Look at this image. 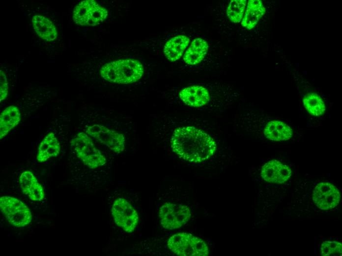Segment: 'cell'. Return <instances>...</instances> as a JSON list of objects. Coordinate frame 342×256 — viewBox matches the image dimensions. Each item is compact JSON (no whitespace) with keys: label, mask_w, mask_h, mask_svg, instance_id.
Listing matches in <instances>:
<instances>
[{"label":"cell","mask_w":342,"mask_h":256,"mask_svg":"<svg viewBox=\"0 0 342 256\" xmlns=\"http://www.w3.org/2000/svg\"><path fill=\"white\" fill-rule=\"evenodd\" d=\"M222 132L209 120L196 118L176 127L171 134L172 151L180 159L192 163L211 159L218 150Z\"/></svg>","instance_id":"obj_1"},{"label":"cell","mask_w":342,"mask_h":256,"mask_svg":"<svg viewBox=\"0 0 342 256\" xmlns=\"http://www.w3.org/2000/svg\"><path fill=\"white\" fill-rule=\"evenodd\" d=\"M236 121L235 125L239 130L268 141H286L295 135L292 124L287 120L277 117L247 114Z\"/></svg>","instance_id":"obj_2"},{"label":"cell","mask_w":342,"mask_h":256,"mask_svg":"<svg viewBox=\"0 0 342 256\" xmlns=\"http://www.w3.org/2000/svg\"><path fill=\"white\" fill-rule=\"evenodd\" d=\"M144 72L142 63L134 59H122L106 64L101 68L100 75L112 83L128 84L136 82Z\"/></svg>","instance_id":"obj_3"},{"label":"cell","mask_w":342,"mask_h":256,"mask_svg":"<svg viewBox=\"0 0 342 256\" xmlns=\"http://www.w3.org/2000/svg\"><path fill=\"white\" fill-rule=\"evenodd\" d=\"M70 145L78 158L88 168L96 169L106 164V159L86 133H78L71 140Z\"/></svg>","instance_id":"obj_4"},{"label":"cell","mask_w":342,"mask_h":256,"mask_svg":"<svg viewBox=\"0 0 342 256\" xmlns=\"http://www.w3.org/2000/svg\"><path fill=\"white\" fill-rule=\"evenodd\" d=\"M169 249L180 256H207L208 248L201 239L189 233L182 232L171 236L168 240Z\"/></svg>","instance_id":"obj_5"},{"label":"cell","mask_w":342,"mask_h":256,"mask_svg":"<svg viewBox=\"0 0 342 256\" xmlns=\"http://www.w3.org/2000/svg\"><path fill=\"white\" fill-rule=\"evenodd\" d=\"M0 209L7 222L15 227H25L32 220V214L28 207L16 197H0Z\"/></svg>","instance_id":"obj_6"},{"label":"cell","mask_w":342,"mask_h":256,"mask_svg":"<svg viewBox=\"0 0 342 256\" xmlns=\"http://www.w3.org/2000/svg\"><path fill=\"white\" fill-rule=\"evenodd\" d=\"M191 216L189 208L184 204L166 202L159 210L162 226L167 230L179 228L188 222Z\"/></svg>","instance_id":"obj_7"},{"label":"cell","mask_w":342,"mask_h":256,"mask_svg":"<svg viewBox=\"0 0 342 256\" xmlns=\"http://www.w3.org/2000/svg\"><path fill=\"white\" fill-rule=\"evenodd\" d=\"M86 133L91 138L101 143L114 152L119 154L124 151L125 139L124 135L104 125L93 124L88 126Z\"/></svg>","instance_id":"obj_8"},{"label":"cell","mask_w":342,"mask_h":256,"mask_svg":"<svg viewBox=\"0 0 342 256\" xmlns=\"http://www.w3.org/2000/svg\"><path fill=\"white\" fill-rule=\"evenodd\" d=\"M111 213L115 224L126 232H133L138 226L139 216L136 209L126 199L118 198L115 200Z\"/></svg>","instance_id":"obj_9"},{"label":"cell","mask_w":342,"mask_h":256,"mask_svg":"<svg viewBox=\"0 0 342 256\" xmlns=\"http://www.w3.org/2000/svg\"><path fill=\"white\" fill-rule=\"evenodd\" d=\"M340 198L339 189L331 183H319L313 191V201L317 207L322 210L334 208L339 204Z\"/></svg>","instance_id":"obj_10"},{"label":"cell","mask_w":342,"mask_h":256,"mask_svg":"<svg viewBox=\"0 0 342 256\" xmlns=\"http://www.w3.org/2000/svg\"><path fill=\"white\" fill-rule=\"evenodd\" d=\"M292 173L288 166L276 160H272L263 165L260 175L266 182L283 184L290 178Z\"/></svg>","instance_id":"obj_11"},{"label":"cell","mask_w":342,"mask_h":256,"mask_svg":"<svg viewBox=\"0 0 342 256\" xmlns=\"http://www.w3.org/2000/svg\"><path fill=\"white\" fill-rule=\"evenodd\" d=\"M180 99L186 105L194 108H200L208 104L210 95L208 90L202 85H194L181 90Z\"/></svg>","instance_id":"obj_12"},{"label":"cell","mask_w":342,"mask_h":256,"mask_svg":"<svg viewBox=\"0 0 342 256\" xmlns=\"http://www.w3.org/2000/svg\"><path fill=\"white\" fill-rule=\"evenodd\" d=\"M19 182L23 193L30 200L40 201L44 198V190L31 171H23L19 177Z\"/></svg>","instance_id":"obj_13"},{"label":"cell","mask_w":342,"mask_h":256,"mask_svg":"<svg viewBox=\"0 0 342 256\" xmlns=\"http://www.w3.org/2000/svg\"><path fill=\"white\" fill-rule=\"evenodd\" d=\"M60 144L53 132L48 133L40 142L36 156L37 160L43 163L51 158L59 155Z\"/></svg>","instance_id":"obj_14"},{"label":"cell","mask_w":342,"mask_h":256,"mask_svg":"<svg viewBox=\"0 0 342 256\" xmlns=\"http://www.w3.org/2000/svg\"><path fill=\"white\" fill-rule=\"evenodd\" d=\"M34 31L43 40L51 41L55 40L57 36L56 28L47 18L39 15H34L31 19Z\"/></svg>","instance_id":"obj_15"},{"label":"cell","mask_w":342,"mask_h":256,"mask_svg":"<svg viewBox=\"0 0 342 256\" xmlns=\"http://www.w3.org/2000/svg\"><path fill=\"white\" fill-rule=\"evenodd\" d=\"M302 104L307 113L314 118H320L326 113L324 100L317 93L308 92L303 95Z\"/></svg>","instance_id":"obj_16"},{"label":"cell","mask_w":342,"mask_h":256,"mask_svg":"<svg viewBox=\"0 0 342 256\" xmlns=\"http://www.w3.org/2000/svg\"><path fill=\"white\" fill-rule=\"evenodd\" d=\"M21 114L19 108L11 105L5 108L0 115V139H2L20 123Z\"/></svg>","instance_id":"obj_17"},{"label":"cell","mask_w":342,"mask_h":256,"mask_svg":"<svg viewBox=\"0 0 342 256\" xmlns=\"http://www.w3.org/2000/svg\"><path fill=\"white\" fill-rule=\"evenodd\" d=\"M189 42V38L184 35L172 37L164 45L165 56L171 62L177 61L182 56Z\"/></svg>","instance_id":"obj_18"},{"label":"cell","mask_w":342,"mask_h":256,"mask_svg":"<svg viewBox=\"0 0 342 256\" xmlns=\"http://www.w3.org/2000/svg\"><path fill=\"white\" fill-rule=\"evenodd\" d=\"M265 12V9L261 0H248L241 25L248 30L253 29Z\"/></svg>","instance_id":"obj_19"},{"label":"cell","mask_w":342,"mask_h":256,"mask_svg":"<svg viewBox=\"0 0 342 256\" xmlns=\"http://www.w3.org/2000/svg\"><path fill=\"white\" fill-rule=\"evenodd\" d=\"M208 49V44L204 39L195 38L186 51L183 60L189 65L199 64L205 57Z\"/></svg>","instance_id":"obj_20"},{"label":"cell","mask_w":342,"mask_h":256,"mask_svg":"<svg viewBox=\"0 0 342 256\" xmlns=\"http://www.w3.org/2000/svg\"><path fill=\"white\" fill-rule=\"evenodd\" d=\"M97 3L94 0H85L79 2L73 12V19L75 23L81 26H88L93 8Z\"/></svg>","instance_id":"obj_21"},{"label":"cell","mask_w":342,"mask_h":256,"mask_svg":"<svg viewBox=\"0 0 342 256\" xmlns=\"http://www.w3.org/2000/svg\"><path fill=\"white\" fill-rule=\"evenodd\" d=\"M247 1L246 0H231L227 7V16L230 21L234 23H239L243 18Z\"/></svg>","instance_id":"obj_22"},{"label":"cell","mask_w":342,"mask_h":256,"mask_svg":"<svg viewBox=\"0 0 342 256\" xmlns=\"http://www.w3.org/2000/svg\"><path fill=\"white\" fill-rule=\"evenodd\" d=\"M320 250L323 256H340L342 254V245L336 241H325L321 244Z\"/></svg>","instance_id":"obj_23"},{"label":"cell","mask_w":342,"mask_h":256,"mask_svg":"<svg viewBox=\"0 0 342 256\" xmlns=\"http://www.w3.org/2000/svg\"><path fill=\"white\" fill-rule=\"evenodd\" d=\"M8 92V83L4 73L0 70V100H3Z\"/></svg>","instance_id":"obj_24"}]
</instances>
